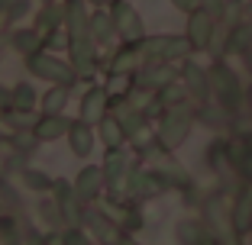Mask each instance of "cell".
<instances>
[{
    "label": "cell",
    "instance_id": "cell-1",
    "mask_svg": "<svg viewBox=\"0 0 252 245\" xmlns=\"http://www.w3.org/2000/svg\"><path fill=\"white\" fill-rule=\"evenodd\" d=\"M65 23H68V55H71V68L81 78H88L97 68L94 61V36H91V16L84 13L81 0H68L65 7Z\"/></svg>",
    "mask_w": 252,
    "mask_h": 245
},
{
    "label": "cell",
    "instance_id": "cell-2",
    "mask_svg": "<svg viewBox=\"0 0 252 245\" xmlns=\"http://www.w3.org/2000/svg\"><path fill=\"white\" fill-rule=\"evenodd\" d=\"M207 78H210V94L217 97L220 110L226 113V116L236 113L239 107H243V84H239L236 71H233L230 65H223V61H214Z\"/></svg>",
    "mask_w": 252,
    "mask_h": 245
},
{
    "label": "cell",
    "instance_id": "cell-3",
    "mask_svg": "<svg viewBox=\"0 0 252 245\" xmlns=\"http://www.w3.org/2000/svg\"><path fill=\"white\" fill-rule=\"evenodd\" d=\"M204 219L210 226V236L217 245H239V229L233 223V210L226 207L220 193H214L207 203H204Z\"/></svg>",
    "mask_w": 252,
    "mask_h": 245
},
{
    "label": "cell",
    "instance_id": "cell-4",
    "mask_svg": "<svg viewBox=\"0 0 252 245\" xmlns=\"http://www.w3.org/2000/svg\"><path fill=\"white\" fill-rule=\"evenodd\" d=\"M104 178H107V187H110L113 200H126L133 193V162L123 149H110L107 152V162H104Z\"/></svg>",
    "mask_w": 252,
    "mask_h": 245
},
{
    "label": "cell",
    "instance_id": "cell-5",
    "mask_svg": "<svg viewBox=\"0 0 252 245\" xmlns=\"http://www.w3.org/2000/svg\"><path fill=\"white\" fill-rule=\"evenodd\" d=\"M191 123H194V116L185 107H168L162 113V119H158V145L165 152L185 145V139L191 136Z\"/></svg>",
    "mask_w": 252,
    "mask_h": 245
},
{
    "label": "cell",
    "instance_id": "cell-6",
    "mask_svg": "<svg viewBox=\"0 0 252 245\" xmlns=\"http://www.w3.org/2000/svg\"><path fill=\"white\" fill-rule=\"evenodd\" d=\"M26 65H30V71L36 78L52 81V84H74V78H78V71L71 68V61H62V58H55V55L42 52V49H39L36 55H30Z\"/></svg>",
    "mask_w": 252,
    "mask_h": 245
},
{
    "label": "cell",
    "instance_id": "cell-7",
    "mask_svg": "<svg viewBox=\"0 0 252 245\" xmlns=\"http://www.w3.org/2000/svg\"><path fill=\"white\" fill-rule=\"evenodd\" d=\"M110 20H113V29H117V36L123 39L126 45H142V39H146V26H142V16L136 13L126 0H117V3H110Z\"/></svg>",
    "mask_w": 252,
    "mask_h": 245
},
{
    "label": "cell",
    "instance_id": "cell-8",
    "mask_svg": "<svg viewBox=\"0 0 252 245\" xmlns=\"http://www.w3.org/2000/svg\"><path fill=\"white\" fill-rule=\"evenodd\" d=\"M188 49H191L188 36H152V39H142V58H146V61L185 58Z\"/></svg>",
    "mask_w": 252,
    "mask_h": 245
},
{
    "label": "cell",
    "instance_id": "cell-9",
    "mask_svg": "<svg viewBox=\"0 0 252 245\" xmlns=\"http://www.w3.org/2000/svg\"><path fill=\"white\" fill-rule=\"evenodd\" d=\"M55 207H59V219L65 226H81L84 223V207H81V197L74 193V184L68 181H55Z\"/></svg>",
    "mask_w": 252,
    "mask_h": 245
},
{
    "label": "cell",
    "instance_id": "cell-10",
    "mask_svg": "<svg viewBox=\"0 0 252 245\" xmlns=\"http://www.w3.org/2000/svg\"><path fill=\"white\" fill-rule=\"evenodd\" d=\"M214 23L217 20L210 13H204L200 7L188 13V29H185V36H188V42H191V49H210V45H214V36H217Z\"/></svg>",
    "mask_w": 252,
    "mask_h": 245
},
{
    "label": "cell",
    "instance_id": "cell-11",
    "mask_svg": "<svg viewBox=\"0 0 252 245\" xmlns=\"http://www.w3.org/2000/svg\"><path fill=\"white\" fill-rule=\"evenodd\" d=\"M84 226L91 229V236L100 239L104 245H120V239H123V229L107 213H100V210H84Z\"/></svg>",
    "mask_w": 252,
    "mask_h": 245
},
{
    "label": "cell",
    "instance_id": "cell-12",
    "mask_svg": "<svg viewBox=\"0 0 252 245\" xmlns=\"http://www.w3.org/2000/svg\"><path fill=\"white\" fill-rule=\"evenodd\" d=\"M104 184H107L104 168H97V164H84V168L78 171V178H74V193L81 197V203H91V200L100 197Z\"/></svg>",
    "mask_w": 252,
    "mask_h": 245
},
{
    "label": "cell",
    "instance_id": "cell-13",
    "mask_svg": "<svg viewBox=\"0 0 252 245\" xmlns=\"http://www.w3.org/2000/svg\"><path fill=\"white\" fill-rule=\"evenodd\" d=\"M181 84H185V90L194 97V100H200V104H207L210 97V78H207V71L200 65H194V61H185L181 65Z\"/></svg>",
    "mask_w": 252,
    "mask_h": 245
},
{
    "label": "cell",
    "instance_id": "cell-14",
    "mask_svg": "<svg viewBox=\"0 0 252 245\" xmlns=\"http://www.w3.org/2000/svg\"><path fill=\"white\" fill-rule=\"evenodd\" d=\"M175 239H178L181 245H210V242H214L207 219H197V216H185V219H178V226H175Z\"/></svg>",
    "mask_w": 252,
    "mask_h": 245
},
{
    "label": "cell",
    "instance_id": "cell-15",
    "mask_svg": "<svg viewBox=\"0 0 252 245\" xmlns=\"http://www.w3.org/2000/svg\"><path fill=\"white\" fill-rule=\"evenodd\" d=\"M68 123L62 113H42V119H39L36 126H32V136H36L39 142H55L62 139V136H68Z\"/></svg>",
    "mask_w": 252,
    "mask_h": 245
},
{
    "label": "cell",
    "instance_id": "cell-16",
    "mask_svg": "<svg viewBox=\"0 0 252 245\" xmlns=\"http://www.w3.org/2000/svg\"><path fill=\"white\" fill-rule=\"evenodd\" d=\"M68 145H71V152L78 158H88L91 149H94V133H91V123H84V119L71 123V126H68Z\"/></svg>",
    "mask_w": 252,
    "mask_h": 245
},
{
    "label": "cell",
    "instance_id": "cell-17",
    "mask_svg": "<svg viewBox=\"0 0 252 245\" xmlns=\"http://www.w3.org/2000/svg\"><path fill=\"white\" fill-rule=\"evenodd\" d=\"M104 110H107V90L104 87H91L88 94H84V100H81V119L84 123H100Z\"/></svg>",
    "mask_w": 252,
    "mask_h": 245
},
{
    "label": "cell",
    "instance_id": "cell-18",
    "mask_svg": "<svg viewBox=\"0 0 252 245\" xmlns=\"http://www.w3.org/2000/svg\"><path fill=\"white\" fill-rule=\"evenodd\" d=\"M100 139H104V145L107 149H120L129 136H126V129H123V123H120L117 116H100Z\"/></svg>",
    "mask_w": 252,
    "mask_h": 245
},
{
    "label": "cell",
    "instance_id": "cell-19",
    "mask_svg": "<svg viewBox=\"0 0 252 245\" xmlns=\"http://www.w3.org/2000/svg\"><path fill=\"white\" fill-rule=\"evenodd\" d=\"M233 210V223H236V229L243 232V229H249V223H252V191L246 187L243 191V197L236 200V207H230Z\"/></svg>",
    "mask_w": 252,
    "mask_h": 245
},
{
    "label": "cell",
    "instance_id": "cell-20",
    "mask_svg": "<svg viewBox=\"0 0 252 245\" xmlns=\"http://www.w3.org/2000/svg\"><path fill=\"white\" fill-rule=\"evenodd\" d=\"M91 36H94L97 45H107L113 36H117V29H113V20L104 13H94L91 16Z\"/></svg>",
    "mask_w": 252,
    "mask_h": 245
},
{
    "label": "cell",
    "instance_id": "cell-21",
    "mask_svg": "<svg viewBox=\"0 0 252 245\" xmlns=\"http://www.w3.org/2000/svg\"><path fill=\"white\" fill-rule=\"evenodd\" d=\"M68 97H71L68 84H55V87H49V94L42 97V110L45 113H62L65 104H68Z\"/></svg>",
    "mask_w": 252,
    "mask_h": 245
},
{
    "label": "cell",
    "instance_id": "cell-22",
    "mask_svg": "<svg viewBox=\"0 0 252 245\" xmlns=\"http://www.w3.org/2000/svg\"><path fill=\"white\" fill-rule=\"evenodd\" d=\"M39 45H42V36H39V32H32V29H20L13 36V49H16V52H23L26 58L39 52Z\"/></svg>",
    "mask_w": 252,
    "mask_h": 245
},
{
    "label": "cell",
    "instance_id": "cell-23",
    "mask_svg": "<svg viewBox=\"0 0 252 245\" xmlns=\"http://www.w3.org/2000/svg\"><path fill=\"white\" fill-rule=\"evenodd\" d=\"M62 20H65V10H59L52 0H49V3H45V10L39 13V32H42V29H52L55 32Z\"/></svg>",
    "mask_w": 252,
    "mask_h": 245
},
{
    "label": "cell",
    "instance_id": "cell-24",
    "mask_svg": "<svg viewBox=\"0 0 252 245\" xmlns=\"http://www.w3.org/2000/svg\"><path fill=\"white\" fill-rule=\"evenodd\" d=\"M252 45V26H239V29H233L230 42H226V52H246Z\"/></svg>",
    "mask_w": 252,
    "mask_h": 245
},
{
    "label": "cell",
    "instance_id": "cell-25",
    "mask_svg": "<svg viewBox=\"0 0 252 245\" xmlns=\"http://www.w3.org/2000/svg\"><path fill=\"white\" fill-rule=\"evenodd\" d=\"M32 104H36V94H32V87H30V84H20V87L13 90V110L30 113Z\"/></svg>",
    "mask_w": 252,
    "mask_h": 245
},
{
    "label": "cell",
    "instance_id": "cell-26",
    "mask_svg": "<svg viewBox=\"0 0 252 245\" xmlns=\"http://www.w3.org/2000/svg\"><path fill=\"white\" fill-rule=\"evenodd\" d=\"M23 181H26V187H30V191H49V187L55 184V181H49L45 178V174H39V171H32V168H23Z\"/></svg>",
    "mask_w": 252,
    "mask_h": 245
},
{
    "label": "cell",
    "instance_id": "cell-27",
    "mask_svg": "<svg viewBox=\"0 0 252 245\" xmlns=\"http://www.w3.org/2000/svg\"><path fill=\"white\" fill-rule=\"evenodd\" d=\"M62 245H94L88 236L81 232V226H65V236H62Z\"/></svg>",
    "mask_w": 252,
    "mask_h": 245
},
{
    "label": "cell",
    "instance_id": "cell-28",
    "mask_svg": "<svg viewBox=\"0 0 252 245\" xmlns=\"http://www.w3.org/2000/svg\"><path fill=\"white\" fill-rule=\"evenodd\" d=\"M197 7L204 10V13H210L214 20H220V16L226 13V0H197Z\"/></svg>",
    "mask_w": 252,
    "mask_h": 245
},
{
    "label": "cell",
    "instance_id": "cell-29",
    "mask_svg": "<svg viewBox=\"0 0 252 245\" xmlns=\"http://www.w3.org/2000/svg\"><path fill=\"white\" fill-rule=\"evenodd\" d=\"M30 13V0H10V7H7V16L10 20H20V16H26Z\"/></svg>",
    "mask_w": 252,
    "mask_h": 245
},
{
    "label": "cell",
    "instance_id": "cell-30",
    "mask_svg": "<svg viewBox=\"0 0 252 245\" xmlns=\"http://www.w3.org/2000/svg\"><path fill=\"white\" fill-rule=\"evenodd\" d=\"M171 3H175L181 13H191V10H197V0H171Z\"/></svg>",
    "mask_w": 252,
    "mask_h": 245
},
{
    "label": "cell",
    "instance_id": "cell-31",
    "mask_svg": "<svg viewBox=\"0 0 252 245\" xmlns=\"http://www.w3.org/2000/svg\"><path fill=\"white\" fill-rule=\"evenodd\" d=\"M246 20L252 23V0H249V3H246Z\"/></svg>",
    "mask_w": 252,
    "mask_h": 245
},
{
    "label": "cell",
    "instance_id": "cell-32",
    "mask_svg": "<svg viewBox=\"0 0 252 245\" xmlns=\"http://www.w3.org/2000/svg\"><path fill=\"white\" fill-rule=\"evenodd\" d=\"M243 139H246V149L252 152V133H249V136H243Z\"/></svg>",
    "mask_w": 252,
    "mask_h": 245
},
{
    "label": "cell",
    "instance_id": "cell-33",
    "mask_svg": "<svg viewBox=\"0 0 252 245\" xmlns=\"http://www.w3.org/2000/svg\"><path fill=\"white\" fill-rule=\"evenodd\" d=\"M120 245H136V242H133V239H126V236H123V239H120Z\"/></svg>",
    "mask_w": 252,
    "mask_h": 245
},
{
    "label": "cell",
    "instance_id": "cell-34",
    "mask_svg": "<svg viewBox=\"0 0 252 245\" xmlns=\"http://www.w3.org/2000/svg\"><path fill=\"white\" fill-rule=\"evenodd\" d=\"M10 7V0H0V10H7Z\"/></svg>",
    "mask_w": 252,
    "mask_h": 245
},
{
    "label": "cell",
    "instance_id": "cell-35",
    "mask_svg": "<svg viewBox=\"0 0 252 245\" xmlns=\"http://www.w3.org/2000/svg\"><path fill=\"white\" fill-rule=\"evenodd\" d=\"M91 3H104V0H91Z\"/></svg>",
    "mask_w": 252,
    "mask_h": 245
},
{
    "label": "cell",
    "instance_id": "cell-36",
    "mask_svg": "<svg viewBox=\"0 0 252 245\" xmlns=\"http://www.w3.org/2000/svg\"><path fill=\"white\" fill-rule=\"evenodd\" d=\"M104 3H117V0H104Z\"/></svg>",
    "mask_w": 252,
    "mask_h": 245
},
{
    "label": "cell",
    "instance_id": "cell-37",
    "mask_svg": "<svg viewBox=\"0 0 252 245\" xmlns=\"http://www.w3.org/2000/svg\"><path fill=\"white\" fill-rule=\"evenodd\" d=\"M249 232H252V223H249Z\"/></svg>",
    "mask_w": 252,
    "mask_h": 245
},
{
    "label": "cell",
    "instance_id": "cell-38",
    "mask_svg": "<svg viewBox=\"0 0 252 245\" xmlns=\"http://www.w3.org/2000/svg\"><path fill=\"white\" fill-rule=\"evenodd\" d=\"M45 3H49V0H45Z\"/></svg>",
    "mask_w": 252,
    "mask_h": 245
}]
</instances>
